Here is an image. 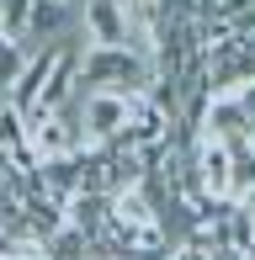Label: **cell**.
<instances>
[{
	"label": "cell",
	"mask_w": 255,
	"mask_h": 260,
	"mask_svg": "<svg viewBox=\"0 0 255 260\" xmlns=\"http://www.w3.org/2000/svg\"><path fill=\"white\" fill-rule=\"evenodd\" d=\"M154 85V64L138 48H101L85 43L80 48V90H144Z\"/></svg>",
	"instance_id": "6da1fadb"
},
{
	"label": "cell",
	"mask_w": 255,
	"mask_h": 260,
	"mask_svg": "<svg viewBox=\"0 0 255 260\" xmlns=\"http://www.w3.org/2000/svg\"><path fill=\"white\" fill-rule=\"evenodd\" d=\"M144 90H85V106H80V127H85V144H112V138L128 127V112Z\"/></svg>",
	"instance_id": "7a4b0ae2"
},
{
	"label": "cell",
	"mask_w": 255,
	"mask_h": 260,
	"mask_svg": "<svg viewBox=\"0 0 255 260\" xmlns=\"http://www.w3.org/2000/svg\"><path fill=\"white\" fill-rule=\"evenodd\" d=\"M80 32H85V43H101V48H128L122 0H85V11H80Z\"/></svg>",
	"instance_id": "3957f363"
},
{
	"label": "cell",
	"mask_w": 255,
	"mask_h": 260,
	"mask_svg": "<svg viewBox=\"0 0 255 260\" xmlns=\"http://www.w3.org/2000/svg\"><path fill=\"white\" fill-rule=\"evenodd\" d=\"M53 64H59V43H48L43 53H27L21 75L11 80V90H6V101H11V106H21V112H32V106L43 101V85H48Z\"/></svg>",
	"instance_id": "277c9868"
},
{
	"label": "cell",
	"mask_w": 255,
	"mask_h": 260,
	"mask_svg": "<svg viewBox=\"0 0 255 260\" xmlns=\"http://www.w3.org/2000/svg\"><path fill=\"white\" fill-rule=\"evenodd\" d=\"M64 223L75 234H85V239H101L112 223V191H75L64 202Z\"/></svg>",
	"instance_id": "5b68a950"
},
{
	"label": "cell",
	"mask_w": 255,
	"mask_h": 260,
	"mask_svg": "<svg viewBox=\"0 0 255 260\" xmlns=\"http://www.w3.org/2000/svg\"><path fill=\"white\" fill-rule=\"evenodd\" d=\"M64 27H69V6H64V0H32L27 38H59Z\"/></svg>",
	"instance_id": "8992f818"
},
{
	"label": "cell",
	"mask_w": 255,
	"mask_h": 260,
	"mask_svg": "<svg viewBox=\"0 0 255 260\" xmlns=\"http://www.w3.org/2000/svg\"><path fill=\"white\" fill-rule=\"evenodd\" d=\"M21 64H27V43L21 38H11L6 27H0V96L11 90V80L21 75Z\"/></svg>",
	"instance_id": "52a82bcc"
},
{
	"label": "cell",
	"mask_w": 255,
	"mask_h": 260,
	"mask_svg": "<svg viewBox=\"0 0 255 260\" xmlns=\"http://www.w3.org/2000/svg\"><path fill=\"white\" fill-rule=\"evenodd\" d=\"M213 255H218L213 244H202L197 234H186L181 244H170V255H165V260H213Z\"/></svg>",
	"instance_id": "ba28073f"
},
{
	"label": "cell",
	"mask_w": 255,
	"mask_h": 260,
	"mask_svg": "<svg viewBox=\"0 0 255 260\" xmlns=\"http://www.w3.org/2000/svg\"><path fill=\"white\" fill-rule=\"evenodd\" d=\"M234 101H239V112L250 117V127H255V80H245V85L234 90Z\"/></svg>",
	"instance_id": "9c48e42d"
},
{
	"label": "cell",
	"mask_w": 255,
	"mask_h": 260,
	"mask_svg": "<svg viewBox=\"0 0 255 260\" xmlns=\"http://www.w3.org/2000/svg\"><path fill=\"white\" fill-rule=\"evenodd\" d=\"M11 175H16V159H11V149H0V186H6Z\"/></svg>",
	"instance_id": "30bf717a"
},
{
	"label": "cell",
	"mask_w": 255,
	"mask_h": 260,
	"mask_svg": "<svg viewBox=\"0 0 255 260\" xmlns=\"http://www.w3.org/2000/svg\"><path fill=\"white\" fill-rule=\"evenodd\" d=\"M239 260H255V239H250V244H245V250H239Z\"/></svg>",
	"instance_id": "8fae6325"
},
{
	"label": "cell",
	"mask_w": 255,
	"mask_h": 260,
	"mask_svg": "<svg viewBox=\"0 0 255 260\" xmlns=\"http://www.w3.org/2000/svg\"><path fill=\"white\" fill-rule=\"evenodd\" d=\"M138 260H160V255H138Z\"/></svg>",
	"instance_id": "7c38bea8"
},
{
	"label": "cell",
	"mask_w": 255,
	"mask_h": 260,
	"mask_svg": "<svg viewBox=\"0 0 255 260\" xmlns=\"http://www.w3.org/2000/svg\"><path fill=\"white\" fill-rule=\"evenodd\" d=\"M0 6H6V0H0Z\"/></svg>",
	"instance_id": "4fadbf2b"
},
{
	"label": "cell",
	"mask_w": 255,
	"mask_h": 260,
	"mask_svg": "<svg viewBox=\"0 0 255 260\" xmlns=\"http://www.w3.org/2000/svg\"><path fill=\"white\" fill-rule=\"evenodd\" d=\"M64 6H69V0H64Z\"/></svg>",
	"instance_id": "5bb4252c"
},
{
	"label": "cell",
	"mask_w": 255,
	"mask_h": 260,
	"mask_svg": "<svg viewBox=\"0 0 255 260\" xmlns=\"http://www.w3.org/2000/svg\"><path fill=\"white\" fill-rule=\"evenodd\" d=\"M85 260H90V255H85Z\"/></svg>",
	"instance_id": "9a60e30c"
}]
</instances>
